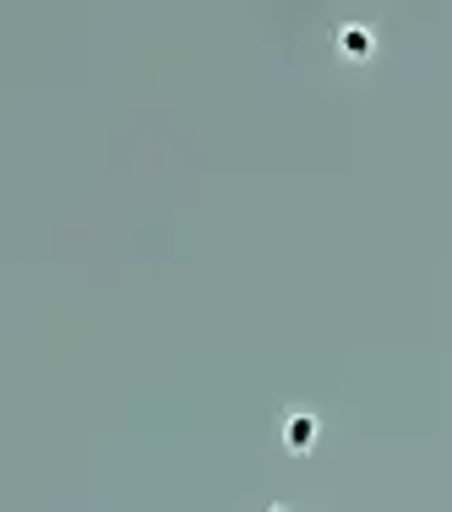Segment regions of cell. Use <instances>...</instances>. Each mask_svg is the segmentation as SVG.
I'll use <instances>...</instances> for the list:
<instances>
[{
	"instance_id": "1",
	"label": "cell",
	"mask_w": 452,
	"mask_h": 512,
	"mask_svg": "<svg viewBox=\"0 0 452 512\" xmlns=\"http://www.w3.org/2000/svg\"><path fill=\"white\" fill-rule=\"evenodd\" d=\"M316 436H322V420H316L311 409H289V414H284V447H289L295 458H300V453H311Z\"/></svg>"
},
{
	"instance_id": "2",
	"label": "cell",
	"mask_w": 452,
	"mask_h": 512,
	"mask_svg": "<svg viewBox=\"0 0 452 512\" xmlns=\"http://www.w3.org/2000/svg\"><path fill=\"white\" fill-rule=\"evenodd\" d=\"M371 50H376V33L365 22H344L338 28V55L344 60H371Z\"/></svg>"
},
{
	"instance_id": "3",
	"label": "cell",
	"mask_w": 452,
	"mask_h": 512,
	"mask_svg": "<svg viewBox=\"0 0 452 512\" xmlns=\"http://www.w3.org/2000/svg\"><path fill=\"white\" fill-rule=\"evenodd\" d=\"M267 512H289V507H267Z\"/></svg>"
}]
</instances>
